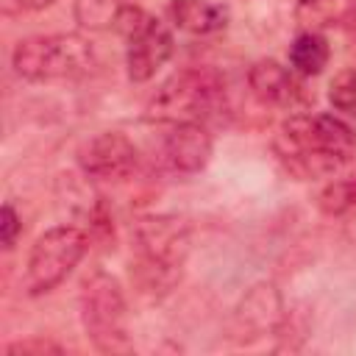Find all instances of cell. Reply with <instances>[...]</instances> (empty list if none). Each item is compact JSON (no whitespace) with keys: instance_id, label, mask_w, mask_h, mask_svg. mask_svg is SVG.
Wrapping results in <instances>:
<instances>
[{"instance_id":"6da1fadb","label":"cell","mask_w":356,"mask_h":356,"mask_svg":"<svg viewBox=\"0 0 356 356\" xmlns=\"http://www.w3.org/2000/svg\"><path fill=\"white\" fill-rule=\"evenodd\" d=\"M273 153L298 181L334 178L356 161V125L328 111H298L278 125Z\"/></svg>"},{"instance_id":"7a4b0ae2","label":"cell","mask_w":356,"mask_h":356,"mask_svg":"<svg viewBox=\"0 0 356 356\" xmlns=\"http://www.w3.org/2000/svg\"><path fill=\"white\" fill-rule=\"evenodd\" d=\"M131 248L136 284L150 295L170 292L189 256V225L175 214H142L131 225Z\"/></svg>"},{"instance_id":"3957f363","label":"cell","mask_w":356,"mask_h":356,"mask_svg":"<svg viewBox=\"0 0 356 356\" xmlns=\"http://www.w3.org/2000/svg\"><path fill=\"white\" fill-rule=\"evenodd\" d=\"M231 114L228 89L217 70L211 67H184L172 72L156 95L147 100L145 120L156 125L170 122H222Z\"/></svg>"},{"instance_id":"277c9868","label":"cell","mask_w":356,"mask_h":356,"mask_svg":"<svg viewBox=\"0 0 356 356\" xmlns=\"http://www.w3.org/2000/svg\"><path fill=\"white\" fill-rule=\"evenodd\" d=\"M11 67L28 83L81 81L95 72L97 53L81 33H36L14 44Z\"/></svg>"},{"instance_id":"5b68a950","label":"cell","mask_w":356,"mask_h":356,"mask_svg":"<svg viewBox=\"0 0 356 356\" xmlns=\"http://www.w3.org/2000/svg\"><path fill=\"white\" fill-rule=\"evenodd\" d=\"M78 314L83 334L100 353L131 350L128 337V303L120 281L106 270H92L81 278Z\"/></svg>"},{"instance_id":"8992f818","label":"cell","mask_w":356,"mask_h":356,"mask_svg":"<svg viewBox=\"0 0 356 356\" xmlns=\"http://www.w3.org/2000/svg\"><path fill=\"white\" fill-rule=\"evenodd\" d=\"M89 250V234L81 225L61 222L47 228L28 253L22 286L31 298H42L61 286L67 275L81 264V259Z\"/></svg>"},{"instance_id":"52a82bcc","label":"cell","mask_w":356,"mask_h":356,"mask_svg":"<svg viewBox=\"0 0 356 356\" xmlns=\"http://www.w3.org/2000/svg\"><path fill=\"white\" fill-rule=\"evenodd\" d=\"M125 42V72L131 83H147L175 53V36L167 22L128 3L114 28Z\"/></svg>"},{"instance_id":"ba28073f","label":"cell","mask_w":356,"mask_h":356,"mask_svg":"<svg viewBox=\"0 0 356 356\" xmlns=\"http://www.w3.org/2000/svg\"><path fill=\"white\" fill-rule=\"evenodd\" d=\"M161 128L164 131L153 147V164L161 172L189 178V175H197L200 170H206V164L211 161V153H214V139L209 134V125L170 122Z\"/></svg>"},{"instance_id":"9c48e42d","label":"cell","mask_w":356,"mask_h":356,"mask_svg":"<svg viewBox=\"0 0 356 356\" xmlns=\"http://www.w3.org/2000/svg\"><path fill=\"white\" fill-rule=\"evenodd\" d=\"M75 161L83 178L100 181V184H120L139 170L142 153L134 145V139H128L125 134L100 131L78 147Z\"/></svg>"},{"instance_id":"30bf717a","label":"cell","mask_w":356,"mask_h":356,"mask_svg":"<svg viewBox=\"0 0 356 356\" xmlns=\"http://www.w3.org/2000/svg\"><path fill=\"white\" fill-rule=\"evenodd\" d=\"M248 86H250V95L261 106H270V108L298 111L312 100L300 75L292 67H286L275 58L253 61L250 70H248Z\"/></svg>"},{"instance_id":"8fae6325","label":"cell","mask_w":356,"mask_h":356,"mask_svg":"<svg viewBox=\"0 0 356 356\" xmlns=\"http://www.w3.org/2000/svg\"><path fill=\"white\" fill-rule=\"evenodd\" d=\"M170 22L192 36H211L228 28V8L214 0H170L167 6Z\"/></svg>"},{"instance_id":"7c38bea8","label":"cell","mask_w":356,"mask_h":356,"mask_svg":"<svg viewBox=\"0 0 356 356\" xmlns=\"http://www.w3.org/2000/svg\"><path fill=\"white\" fill-rule=\"evenodd\" d=\"M331 47L320 31H300L289 44V67L300 78H314L328 67Z\"/></svg>"},{"instance_id":"4fadbf2b","label":"cell","mask_w":356,"mask_h":356,"mask_svg":"<svg viewBox=\"0 0 356 356\" xmlns=\"http://www.w3.org/2000/svg\"><path fill=\"white\" fill-rule=\"evenodd\" d=\"M317 206L325 217H345L356 211V170L345 175H334L317 195Z\"/></svg>"},{"instance_id":"5bb4252c","label":"cell","mask_w":356,"mask_h":356,"mask_svg":"<svg viewBox=\"0 0 356 356\" xmlns=\"http://www.w3.org/2000/svg\"><path fill=\"white\" fill-rule=\"evenodd\" d=\"M75 19L81 28L89 31H111L128 0H75Z\"/></svg>"},{"instance_id":"9a60e30c","label":"cell","mask_w":356,"mask_h":356,"mask_svg":"<svg viewBox=\"0 0 356 356\" xmlns=\"http://www.w3.org/2000/svg\"><path fill=\"white\" fill-rule=\"evenodd\" d=\"M328 103L342 117L356 120V67L339 70L328 83Z\"/></svg>"},{"instance_id":"2e32d148","label":"cell","mask_w":356,"mask_h":356,"mask_svg":"<svg viewBox=\"0 0 356 356\" xmlns=\"http://www.w3.org/2000/svg\"><path fill=\"white\" fill-rule=\"evenodd\" d=\"M339 14V0H300L298 3V19L306 25L303 31H317L320 25H334Z\"/></svg>"},{"instance_id":"e0dca14e","label":"cell","mask_w":356,"mask_h":356,"mask_svg":"<svg viewBox=\"0 0 356 356\" xmlns=\"http://www.w3.org/2000/svg\"><path fill=\"white\" fill-rule=\"evenodd\" d=\"M44 353H64V345L47 337H25L6 345V356H44Z\"/></svg>"},{"instance_id":"ac0fdd59","label":"cell","mask_w":356,"mask_h":356,"mask_svg":"<svg viewBox=\"0 0 356 356\" xmlns=\"http://www.w3.org/2000/svg\"><path fill=\"white\" fill-rule=\"evenodd\" d=\"M19 234H22V217L17 214V209L11 203H3V209H0V242H3V250H14Z\"/></svg>"},{"instance_id":"d6986e66","label":"cell","mask_w":356,"mask_h":356,"mask_svg":"<svg viewBox=\"0 0 356 356\" xmlns=\"http://www.w3.org/2000/svg\"><path fill=\"white\" fill-rule=\"evenodd\" d=\"M22 11H44V8H50L56 0H14Z\"/></svg>"}]
</instances>
